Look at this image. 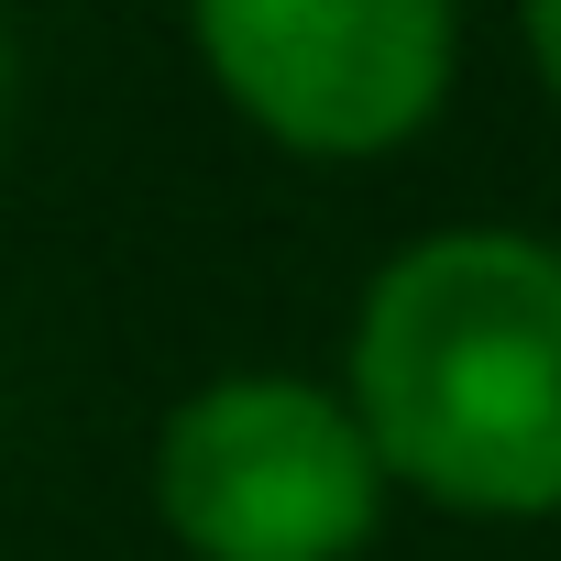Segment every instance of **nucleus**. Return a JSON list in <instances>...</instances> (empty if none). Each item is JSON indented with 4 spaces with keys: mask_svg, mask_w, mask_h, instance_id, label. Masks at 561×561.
Returning a JSON list of instances; mask_svg holds the SVG:
<instances>
[{
    "mask_svg": "<svg viewBox=\"0 0 561 561\" xmlns=\"http://www.w3.org/2000/svg\"><path fill=\"white\" fill-rule=\"evenodd\" d=\"M342 397L397 495L473 528L561 517V242L517 220L397 242L353 298Z\"/></svg>",
    "mask_w": 561,
    "mask_h": 561,
    "instance_id": "obj_1",
    "label": "nucleus"
},
{
    "mask_svg": "<svg viewBox=\"0 0 561 561\" xmlns=\"http://www.w3.org/2000/svg\"><path fill=\"white\" fill-rule=\"evenodd\" d=\"M198 78L298 165H386L462 89V12L440 0H209Z\"/></svg>",
    "mask_w": 561,
    "mask_h": 561,
    "instance_id": "obj_3",
    "label": "nucleus"
},
{
    "mask_svg": "<svg viewBox=\"0 0 561 561\" xmlns=\"http://www.w3.org/2000/svg\"><path fill=\"white\" fill-rule=\"evenodd\" d=\"M154 528L187 561H364L397 484L342 375L242 364L154 419Z\"/></svg>",
    "mask_w": 561,
    "mask_h": 561,
    "instance_id": "obj_2",
    "label": "nucleus"
},
{
    "mask_svg": "<svg viewBox=\"0 0 561 561\" xmlns=\"http://www.w3.org/2000/svg\"><path fill=\"white\" fill-rule=\"evenodd\" d=\"M12 100H23V45H12V23H0V133H12Z\"/></svg>",
    "mask_w": 561,
    "mask_h": 561,
    "instance_id": "obj_5",
    "label": "nucleus"
},
{
    "mask_svg": "<svg viewBox=\"0 0 561 561\" xmlns=\"http://www.w3.org/2000/svg\"><path fill=\"white\" fill-rule=\"evenodd\" d=\"M517 45H528V67H539V89H550V111H561V0H539V12L517 23Z\"/></svg>",
    "mask_w": 561,
    "mask_h": 561,
    "instance_id": "obj_4",
    "label": "nucleus"
}]
</instances>
